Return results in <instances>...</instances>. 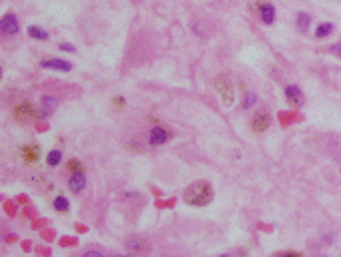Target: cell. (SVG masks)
<instances>
[{
	"instance_id": "obj_1",
	"label": "cell",
	"mask_w": 341,
	"mask_h": 257,
	"mask_svg": "<svg viewBox=\"0 0 341 257\" xmlns=\"http://www.w3.org/2000/svg\"><path fill=\"white\" fill-rule=\"evenodd\" d=\"M183 199H185V203H189L193 207H203L213 199V189H211L209 183L197 181V183H193V185H189L187 189H185Z\"/></svg>"
},
{
	"instance_id": "obj_2",
	"label": "cell",
	"mask_w": 341,
	"mask_h": 257,
	"mask_svg": "<svg viewBox=\"0 0 341 257\" xmlns=\"http://www.w3.org/2000/svg\"><path fill=\"white\" fill-rule=\"evenodd\" d=\"M38 115H40V113H38V111L33 107V103H28V101L18 103V105L14 107V111H12V117H14L18 123H22V125L37 121V119H38Z\"/></svg>"
},
{
	"instance_id": "obj_3",
	"label": "cell",
	"mask_w": 341,
	"mask_h": 257,
	"mask_svg": "<svg viewBox=\"0 0 341 257\" xmlns=\"http://www.w3.org/2000/svg\"><path fill=\"white\" fill-rule=\"evenodd\" d=\"M215 88H217V92L223 96V101H225L227 105L233 103V83H231L225 75H219V77L215 79Z\"/></svg>"
},
{
	"instance_id": "obj_4",
	"label": "cell",
	"mask_w": 341,
	"mask_h": 257,
	"mask_svg": "<svg viewBox=\"0 0 341 257\" xmlns=\"http://www.w3.org/2000/svg\"><path fill=\"white\" fill-rule=\"evenodd\" d=\"M169 137H171V133L167 131L165 127H152V131L149 135V143L152 147H159V145H165L169 141Z\"/></svg>"
},
{
	"instance_id": "obj_5",
	"label": "cell",
	"mask_w": 341,
	"mask_h": 257,
	"mask_svg": "<svg viewBox=\"0 0 341 257\" xmlns=\"http://www.w3.org/2000/svg\"><path fill=\"white\" fill-rule=\"evenodd\" d=\"M18 28L20 26H18V20L14 14H4L2 20H0V32L2 35H16Z\"/></svg>"
},
{
	"instance_id": "obj_6",
	"label": "cell",
	"mask_w": 341,
	"mask_h": 257,
	"mask_svg": "<svg viewBox=\"0 0 341 257\" xmlns=\"http://www.w3.org/2000/svg\"><path fill=\"white\" fill-rule=\"evenodd\" d=\"M56 105H58L56 96H52V94H44V96H40V117H42V119H48V117L54 113Z\"/></svg>"
},
{
	"instance_id": "obj_7",
	"label": "cell",
	"mask_w": 341,
	"mask_h": 257,
	"mask_svg": "<svg viewBox=\"0 0 341 257\" xmlns=\"http://www.w3.org/2000/svg\"><path fill=\"white\" fill-rule=\"evenodd\" d=\"M40 67H42V69H56V71H63V73L73 71V64H71L69 60H63V58H48V60H42Z\"/></svg>"
},
{
	"instance_id": "obj_8",
	"label": "cell",
	"mask_w": 341,
	"mask_h": 257,
	"mask_svg": "<svg viewBox=\"0 0 341 257\" xmlns=\"http://www.w3.org/2000/svg\"><path fill=\"white\" fill-rule=\"evenodd\" d=\"M84 187H86V177H84V173L78 169V171H75V173L71 175V179H69V189H71L73 193H80Z\"/></svg>"
},
{
	"instance_id": "obj_9",
	"label": "cell",
	"mask_w": 341,
	"mask_h": 257,
	"mask_svg": "<svg viewBox=\"0 0 341 257\" xmlns=\"http://www.w3.org/2000/svg\"><path fill=\"white\" fill-rule=\"evenodd\" d=\"M125 245H127V249H129L131 253H137V255H143V253L149 251V245H147L141 237H129V239L125 241Z\"/></svg>"
},
{
	"instance_id": "obj_10",
	"label": "cell",
	"mask_w": 341,
	"mask_h": 257,
	"mask_svg": "<svg viewBox=\"0 0 341 257\" xmlns=\"http://www.w3.org/2000/svg\"><path fill=\"white\" fill-rule=\"evenodd\" d=\"M269 125H271V119H269V115H267L265 111L257 113V115H255V119H253V123H251L253 131H257V133H263L265 128H269Z\"/></svg>"
},
{
	"instance_id": "obj_11",
	"label": "cell",
	"mask_w": 341,
	"mask_h": 257,
	"mask_svg": "<svg viewBox=\"0 0 341 257\" xmlns=\"http://www.w3.org/2000/svg\"><path fill=\"white\" fill-rule=\"evenodd\" d=\"M285 96H287V101L291 103V105H303V92H301V88L297 86V85H289L287 88H285Z\"/></svg>"
},
{
	"instance_id": "obj_12",
	"label": "cell",
	"mask_w": 341,
	"mask_h": 257,
	"mask_svg": "<svg viewBox=\"0 0 341 257\" xmlns=\"http://www.w3.org/2000/svg\"><path fill=\"white\" fill-rule=\"evenodd\" d=\"M259 14H261V20L265 22V24H273V20H275V8L271 6V4H261L259 6Z\"/></svg>"
},
{
	"instance_id": "obj_13",
	"label": "cell",
	"mask_w": 341,
	"mask_h": 257,
	"mask_svg": "<svg viewBox=\"0 0 341 257\" xmlns=\"http://www.w3.org/2000/svg\"><path fill=\"white\" fill-rule=\"evenodd\" d=\"M295 22H297V30L301 32V35H305V32L309 30V24H311V16H309L307 12H299Z\"/></svg>"
},
{
	"instance_id": "obj_14",
	"label": "cell",
	"mask_w": 341,
	"mask_h": 257,
	"mask_svg": "<svg viewBox=\"0 0 341 257\" xmlns=\"http://www.w3.org/2000/svg\"><path fill=\"white\" fill-rule=\"evenodd\" d=\"M333 32V24L331 22H323V24H319L317 28H315V37L317 39H325V37H329Z\"/></svg>"
},
{
	"instance_id": "obj_15",
	"label": "cell",
	"mask_w": 341,
	"mask_h": 257,
	"mask_svg": "<svg viewBox=\"0 0 341 257\" xmlns=\"http://www.w3.org/2000/svg\"><path fill=\"white\" fill-rule=\"evenodd\" d=\"M28 35L33 39H37V41H46L48 39V32L42 30L40 26H28Z\"/></svg>"
},
{
	"instance_id": "obj_16",
	"label": "cell",
	"mask_w": 341,
	"mask_h": 257,
	"mask_svg": "<svg viewBox=\"0 0 341 257\" xmlns=\"http://www.w3.org/2000/svg\"><path fill=\"white\" fill-rule=\"evenodd\" d=\"M60 159H63V153H60L58 149H52V151L46 155V163H48V167H56V165L60 163Z\"/></svg>"
},
{
	"instance_id": "obj_17",
	"label": "cell",
	"mask_w": 341,
	"mask_h": 257,
	"mask_svg": "<svg viewBox=\"0 0 341 257\" xmlns=\"http://www.w3.org/2000/svg\"><path fill=\"white\" fill-rule=\"evenodd\" d=\"M255 103H257V96H255L253 92H247V94H245V99H243V109H245V111H247V109H251Z\"/></svg>"
},
{
	"instance_id": "obj_18",
	"label": "cell",
	"mask_w": 341,
	"mask_h": 257,
	"mask_svg": "<svg viewBox=\"0 0 341 257\" xmlns=\"http://www.w3.org/2000/svg\"><path fill=\"white\" fill-rule=\"evenodd\" d=\"M54 209L67 211V209H69V199H67V197H56V199H54Z\"/></svg>"
},
{
	"instance_id": "obj_19",
	"label": "cell",
	"mask_w": 341,
	"mask_h": 257,
	"mask_svg": "<svg viewBox=\"0 0 341 257\" xmlns=\"http://www.w3.org/2000/svg\"><path fill=\"white\" fill-rule=\"evenodd\" d=\"M78 257H107L101 249H86V251H82Z\"/></svg>"
},
{
	"instance_id": "obj_20",
	"label": "cell",
	"mask_w": 341,
	"mask_h": 257,
	"mask_svg": "<svg viewBox=\"0 0 341 257\" xmlns=\"http://www.w3.org/2000/svg\"><path fill=\"white\" fill-rule=\"evenodd\" d=\"M329 52H333L335 56L341 58V44H333V46H329Z\"/></svg>"
},
{
	"instance_id": "obj_21",
	"label": "cell",
	"mask_w": 341,
	"mask_h": 257,
	"mask_svg": "<svg viewBox=\"0 0 341 257\" xmlns=\"http://www.w3.org/2000/svg\"><path fill=\"white\" fill-rule=\"evenodd\" d=\"M333 239H335V235L331 233V235H325L323 239H321V245H331L333 243Z\"/></svg>"
},
{
	"instance_id": "obj_22",
	"label": "cell",
	"mask_w": 341,
	"mask_h": 257,
	"mask_svg": "<svg viewBox=\"0 0 341 257\" xmlns=\"http://www.w3.org/2000/svg\"><path fill=\"white\" fill-rule=\"evenodd\" d=\"M277 257H301V253H293V251H287V253H279Z\"/></svg>"
},
{
	"instance_id": "obj_23",
	"label": "cell",
	"mask_w": 341,
	"mask_h": 257,
	"mask_svg": "<svg viewBox=\"0 0 341 257\" xmlns=\"http://www.w3.org/2000/svg\"><path fill=\"white\" fill-rule=\"evenodd\" d=\"M60 50H75L73 44H60Z\"/></svg>"
},
{
	"instance_id": "obj_24",
	"label": "cell",
	"mask_w": 341,
	"mask_h": 257,
	"mask_svg": "<svg viewBox=\"0 0 341 257\" xmlns=\"http://www.w3.org/2000/svg\"><path fill=\"white\" fill-rule=\"evenodd\" d=\"M219 257H233V255H229V253H225V255H219Z\"/></svg>"
}]
</instances>
